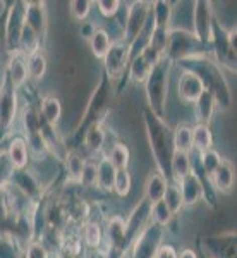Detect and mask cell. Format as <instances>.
I'll list each match as a JSON object with an SVG mask.
<instances>
[{"mask_svg": "<svg viewBox=\"0 0 237 258\" xmlns=\"http://www.w3.org/2000/svg\"><path fill=\"white\" fill-rule=\"evenodd\" d=\"M167 78H169V62L165 57L151 69L146 80L148 103L151 107L155 117L162 119L165 112V100H167Z\"/></svg>", "mask_w": 237, "mask_h": 258, "instance_id": "6da1fadb", "label": "cell"}, {"mask_svg": "<svg viewBox=\"0 0 237 258\" xmlns=\"http://www.w3.org/2000/svg\"><path fill=\"white\" fill-rule=\"evenodd\" d=\"M156 224L149 222L132 241V258H155L156 251L164 244V231Z\"/></svg>", "mask_w": 237, "mask_h": 258, "instance_id": "7a4b0ae2", "label": "cell"}, {"mask_svg": "<svg viewBox=\"0 0 237 258\" xmlns=\"http://www.w3.org/2000/svg\"><path fill=\"white\" fill-rule=\"evenodd\" d=\"M131 55H129V45L126 41H112V47L103 57V68L110 81H119L126 73Z\"/></svg>", "mask_w": 237, "mask_h": 258, "instance_id": "3957f363", "label": "cell"}, {"mask_svg": "<svg viewBox=\"0 0 237 258\" xmlns=\"http://www.w3.org/2000/svg\"><path fill=\"white\" fill-rule=\"evenodd\" d=\"M26 4L28 2H14L9 9L6 21V47L11 52L19 50V38L23 28L26 24Z\"/></svg>", "mask_w": 237, "mask_h": 258, "instance_id": "277c9868", "label": "cell"}, {"mask_svg": "<svg viewBox=\"0 0 237 258\" xmlns=\"http://www.w3.org/2000/svg\"><path fill=\"white\" fill-rule=\"evenodd\" d=\"M149 7L151 4L148 2H134L127 11V21L124 26V41L127 45H131L144 30L149 18Z\"/></svg>", "mask_w": 237, "mask_h": 258, "instance_id": "5b68a950", "label": "cell"}, {"mask_svg": "<svg viewBox=\"0 0 237 258\" xmlns=\"http://www.w3.org/2000/svg\"><path fill=\"white\" fill-rule=\"evenodd\" d=\"M16 114H18V93L7 80L0 86V129L11 127L16 120Z\"/></svg>", "mask_w": 237, "mask_h": 258, "instance_id": "8992f818", "label": "cell"}, {"mask_svg": "<svg viewBox=\"0 0 237 258\" xmlns=\"http://www.w3.org/2000/svg\"><path fill=\"white\" fill-rule=\"evenodd\" d=\"M103 239L107 243V253L122 251L124 243H126V219L122 215H112L107 220L105 231H103Z\"/></svg>", "mask_w": 237, "mask_h": 258, "instance_id": "52a82bcc", "label": "cell"}, {"mask_svg": "<svg viewBox=\"0 0 237 258\" xmlns=\"http://www.w3.org/2000/svg\"><path fill=\"white\" fill-rule=\"evenodd\" d=\"M194 36L199 41H211L213 26H211V6L208 2H196L193 11Z\"/></svg>", "mask_w": 237, "mask_h": 258, "instance_id": "ba28073f", "label": "cell"}, {"mask_svg": "<svg viewBox=\"0 0 237 258\" xmlns=\"http://www.w3.org/2000/svg\"><path fill=\"white\" fill-rule=\"evenodd\" d=\"M205 90H206L205 81H203V78L199 76L198 73H194V71H184L182 76L179 78L177 91H179V97H181V100H184V102L194 103L201 97V93Z\"/></svg>", "mask_w": 237, "mask_h": 258, "instance_id": "9c48e42d", "label": "cell"}, {"mask_svg": "<svg viewBox=\"0 0 237 258\" xmlns=\"http://www.w3.org/2000/svg\"><path fill=\"white\" fill-rule=\"evenodd\" d=\"M28 57L24 55L21 50H16L12 52V57L7 64V80L16 90L21 88L24 83L28 81V62H26Z\"/></svg>", "mask_w": 237, "mask_h": 258, "instance_id": "30bf717a", "label": "cell"}, {"mask_svg": "<svg viewBox=\"0 0 237 258\" xmlns=\"http://www.w3.org/2000/svg\"><path fill=\"white\" fill-rule=\"evenodd\" d=\"M179 188H181L182 193V200H184V207H193L196 205L199 202V198H203L205 191H203V184H201V179L194 169L179 182Z\"/></svg>", "mask_w": 237, "mask_h": 258, "instance_id": "8fae6325", "label": "cell"}, {"mask_svg": "<svg viewBox=\"0 0 237 258\" xmlns=\"http://www.w3.org/2000/svg\"><path fill=\"white\" fill-rule=\"evenodd\" d=\"M7 159L12 164L14 170H24L28 167V159H30V148H28V141L23 136H16L11 140L9 147L6 150Z\"/></svg>", "mask_w": 237, "mask_h": 258, "instance_id": "7c38bea8", "label": "cell"}, {"mask_svg": "<svg viewBox=\"0 0 237 258\" xmlns=\"http://www.w3.org/2000/svg\"><path fill=\"white\" fill-rule=\"evenodd\" d=\"M167 177L162 172H149V176L144 181V200L149 205H155L156 202H162L167 191Z\"/></svg>", "mask_w": 237, "mask_h": 258, "instance_id": "4fadbf2b", "label": "cell"}, {"mask_svg": "<svg viewBox=\"0 0 237 258\" xmlns=\"http://www.w3.org/2000/svg\"><path fill=\"white\" fill-rule=\"evenodd\" d=\"M194 115H196L198 124H210L211 119H213L215 109H217V98H215L213 91L205 90L201 93L196 102H194Z\"/></svg>", "mask_w": 237, "mask_h": 258, "instance_id": "5bb4252c", "label": "cell"}, {"mask_svg": "<svg viewBox=\"0 0 237 258\" xmlns=\"http://www.w3.org/2000/svg\"><path fill=\"white\" fill-rule=\"evenodd\" d=\"M211 182H213L215 189L220 191V193H225L228 195L234 188V182H235V172H234V167L228 160H223L220 164V167L215 170L213 176L210 177Z\"/></svg>", "mask_w": 237, "mask_h": 258, "instance_id": "9a60e30c", "label": "cell"}, {"mask_svg": "<svg viewBox=\"0 0 237 258\" xmlns=\"http://www.w3.org/2000/svg\"><path fill=\"white\" fill-rule=\"evenodd\" d=\"M169 164H170V174H172V179L176 184H179V182L193 170L191 157H189V153H186V152L172 150V155H170V159H169Z\"/></svg>", "mask_w": 237, "mask_h": 258, "instance_id": "2e32d148", "label": "cell"}, {"mask_svg": "<svg viewBox=\"0 0 237 258\" xmlns=\"http://www.w3.org/2000/svg\"><path fill=\"white\" fill-rule=\"evenodd\" d=\"M26 24L41 35L47 30V11H45V4L40 2H28L26 4Z\"/></svg>", "mask_w": 237, "mask_h": 258, "instance_id": "e0dca14e", "label": "cell"}, {"mask_svg": "<svg viewBox=\"0 0 237 258\" xmlns=\"http://www.w3.org/2000/svg\"><path fill=\"white\" fill-rule=\"evenodd\" d=\"M97 186L102 191H114V181H115V176H117V169L110 164V160L107 157H102L98 162H97Z\"/></svg>", "mask_w": 237, "mask_h": 258, "instance_id": "ac0fdd59", "label": "cell"}, {"mask_svg": "<svg viewBox=\"0 0 237 258\" xmlns=\"http://www.w3.org/2000/svg\"><path fill=\"white\" fill-rule=\"evenodd\" d=\"M40 112H41V117H43L45 122L50 124V126H57L60 117H62L60 100L57 98L55 95H48V97H45L43 102H41Z\"/></svg>", "mask_w": 237, "mask_h": 258, "instance_id": "d6986e66", "label": "cell"}, {"mask_svg": "<svg viewBox=\"0 0 237 258\" xmlns=\"http://www.w3.org/2000/svg\"><path fill=\"white\" fill-rule=\"evenodd\" d=\"M107 141L105 129L102 127V122H93L88 127L85 135V147L90 150L91 153H100L103 150V145Z\"/></svg>", "mask_w": 237, "mask_h": 258, "instance_id": "ffe728a7", "label": "cell"}, {"mask_svg": "<svg viewBox=\"0 0 237 258\" xmlns=\"http://www.w3.org/2000/svg\"><path fill=\"white\" fill-rule=\"evenodd\" d=\"M90 47H91V53H93V57H97V59H103L112 47V40H110V35L107 33V30H103V28H97L90 38Z\"/></svg>", "mask_w": 237, "mask_h": 258, "instance_id": "44dd1931", "label": "cell"}, {"mask_svg": "<svg viewBox=\"0 0 237 258\" xmlns=\"http://www.w3.org/2000/svg\"><path fill=\"white\" fill-rule=\"evenodd\" d=\"M40 45H41V38L30 24H24L23 33H21L19 38V50L24 53V55H31V53L40 52Z\"/></svg>", "mask_w": 237, "mask_h": 258, "instance_id": "7402d4cb", "label": "cell"}, {"mask_svg": "<svg viewBox=\"0 0 237 258\" xmlns=\"http://www.w3.org/2000/svg\"><path fill=\"white\" fill-rule=\"evenodd\" d=\"M172 147L177 152H186V153H189L193 150V129L188 124H179L174 129Z\"/></svg>", "mask_w": 237, "mask_h": 258, "instance_id": "603a6c76", "label": "cell"}, {"mask_svg": "<svg viewBox=\"0 0 237 258\" xmlns=\"http://www.w3.org/2000/svg\"><path fill=\"white\" fill-rule=\"evenodd\" d=\"M213 147V133L206 124H196L193 127V148L199 153Z\"/></svg>", "mask_w": 237, "mask_h": 258, "instance_id": "cb8c5ba5", "label": "cell"}, {"mask_svg": "<svg viewBox=\"0 0 237 258\" xmlns=\"http://www.w3.org/2000/svg\"><path fill=\"white\" fill-rule=\"evenodd\" d=\"M26 62H28V76L35 81H40L41 78L45 76L47 68H48V62H47L45 53L41 52V50L36 53H31V55H28Z\"/></svg>", "mask_w": 237, "mask_h": 258, "instance_id": "d4e9b609", "label": "cell"}, {"mask_svg": "<svg viewBox=\"0 0 237 258\" xmlns=\"http://www.w3.org/2000/svg\"><path fill=\"white\" fill-rule=\"evenodd\" d=\"M83 241H85V246H88L90 249H98L102 248V241H103V229L98 222H86L83 227Z\"/></svg>", "mask_w": 237, "mask_h": 258, "instance_id": "484cf974", "label": "cell"}, {"mask_svg": "<svg viewBox=\"0 0 237 258\" xmlns=\"http://www.w3.org/2000/svg\"><path fill=\"white\" fill-rule=\"evenodd\" d=\"M107 159L110 160V164L117 170H127L129 164H131V153H129L127 145L115 143L114 147L110 148V153L107 155Z\"/></svg>", "mask_w": 237, "mask_h": 258, "instance_id": "4316f807", "label": "cell"}, {"mask_svg": "<svg viewBox=\"0 0 237 258\" xmlns=\"http://www.w3.org/2000/svg\"><path fill=\"white\" fill-rule=\"evenodd\" d=\"M151 66L143 59V55H136L131 59V66H129V74L131 80L134 83H146L149 73H151Z\"/></svg>", "mask_w": 237, "mask_h": 258, "instance_id": "83f0119b", "label": "cell"}, {"mask_svg": "<svg viewBox=\"0 0 237 258\" xmlns=\"http://www.w3.org/2000/svg\"><path fill=\"white\" fill-rule=\"evenodd\" d=\"M85 159H83L79 153L70 152L65 157V167H67V176L70 182H81V176H83V169H85Z\"/></svg>", "mask_w": 237, "mask_h": 258, "instance_id": "f1b7e54d", "label": "cell"}, {"mask_svg": "<svg viewBox=\"0 0 237 258\" xmlns=\"http://www.w3.org/2000/svg\"><path fill=\"white\" fill-rule=\"evenodd\" d=\"M151 7L155 9V11H151L155 26L169 30V23H170V18H172V6H170L169 2H155V4H151Z\"/></svg>", "mask_w": 237, "mask_h": 258, "instance_id": "f546056e", "label": "cell"}, {"mask_svg": "<svg viewBox=\"0 0 237 258\" xmlns=\"http://www.w3.org/2000/svg\"><path fill=\"white\" fill-rule=\"evenodd\" d=\"M164 202H165V205L169 207V210L172 212V215L179 214V212L184 209V200H182V193H181V188H179V184L174 182V184L167 186Z\"/></svg>", "mask_w": 237, "mask_h": 258, "instance_id": "4dcf8cb0", "label": "cell"}, {"mask_svg": "<svg viewBox=\"0 0 237 258\" xmlns=\"http://www.w3.org/2000/svg\"><path fill=\"white\" fill-rule=\"evenodd\" d=\"M199 157H201V165H203V170H205V174L208 177L213 176V172L220 167V164H222V157H220V153L217 152L215 148H210V150H205V152L199 153Z\"/></svg>", "mask_w": 237, "mask_h": 258, "instance_id": "1f68e13d", "label": "cell"}, {"mask_svg": "<svg viewBox=\"0 0 237 258\" xmlns=\"http://www.w3.org/2000/svg\"><path fill=\"white\" fill-rule=\"evenodd\" d=\"M172 212L169 210V207L165 205V202H156L155 205H151V222L156 224L160 227H167L172 220Z\"/></svg>", "mask_w": 237, "mask_h": 258, "instance_id": "d6a6232c", "label": "cell"}, {"mask_svg": "<svg viewBox=\"0 0 237 258\" xmlns=\"http://www.w3.org/2000/svg\"><path fill=\"white\" fill-rule=\"evenodd\" d=\"M131 186H132V177L129 174V170H117V176L114 181V193L119 198H126L131 193Z\"/></svg>", "mask_w": 237, "mask_h": 258, "instance_id": "836d02e7", "label": "cell"}, {"mask_svg": "<svg viewBox=\"0 0 237 258\" xmlns=\"http://www.w3.org/2000/svg\"><path fill=\"white\" fill-rule=\"evenodd\" d=\"M91 7H93V2H90V0H72V2H69V12L76 21H85L88 18Z\"/></svg>", "mask_w": 237, "mask_h": 258, "instance_id": "e575fe53", "label": "cell"}, {"mask_svg": "<svg viewBox=\"0 0 237 258\" xmlns=\"http://www.w3.org/2000/svg\"><path fill=\"white\" fill-rule=\"evenodd\" d=\"M97 162H91V160H86L85 162V169H83V176H81V182L85 188H93L97 186Z\"/></svg>", "mask_w": 237, "mask_h": 258, "instance_id": "d590c367", "label": "cell"}, {"mask_svg": "<svg viewBox=\"0 0 237 258\" xmlns=\"http://www.w3.org/2000/svg\"><path fill=\"white\" fill-rule=\"evenodd\" d=\"M24 258H50V253L41 241H30V244L26 246Z\"/></svg>", "mask_w": 237, "mask_h": 258, "instance_id": "8d00e7d4", "label": "cell"}, {"mask_svg": "<svg viewBox=\"0 0 237 258\" xmlns=\"http://www.w3.org/2000/svg\"><path fill=\"white\" fill-rule=\"evenodd\" d=\"M97 7L103 18H114L120 9V2L119 0H100L97 2Z\"/></svg>", "mask_w": 237, "mask_h": 258, "instance_id": "74e56055", "label": "cell"}, {"mask_svg": "<svg viewBox=\"0 0 237 258\" xmlns=\"http://www.w3.org/2000/svg\"><path fill=\"white\" fill-rule=\"evenodd\" d=\"M177 256H179V253L172 244H162L155 255V258H177Z\"/></svg>", "mask_w": 237, "mask_h": 258, "instance_id": "f35d334b", "label": "cell"}, {"mask_svg": "<svg viewBox=\"0 0 237 258\" xmlns=\"http://www.w3.org/2000/svg\"><path fill=\"white\" fill-rule=\"evenodd\" d=\"M88 258H110V255L105 251V249L98 248V249H91L90 255H88Z\"/></svg>", "mask_w": 237, "mask_h": 258, "instance_id": "ab89813d", "label": "cell"}, {"mask_svg": "<svg viewBox=\"0 0 237 258\" xmlns=\"http://www.w3.org/2000/svg\"><path fill=\"white\" fill-rule=\"evenodd\" d=\"M177 258H198V255H196V253H194L193 251V249H182V251L181 253H179V256Z\"/></svg>", "mask_w": 237, "mask_h": 258, "instance_id": "60d3db41", "label": "cell"}, {"mask_svg": "<svg viewBox=\"0 0 237 258\" xmlns=\"http://www.w3.org/2000/svg\"><path fill=\"white\" fill-rule=\"evenodd\" d=\"M57 258H76V255H70L67 251H59L57 253Z\"/></svg>", "mask_w": 237, "mask_h": 258, "instance_id": "b9f144b4", "label": "cell"}]
</instances>
